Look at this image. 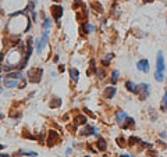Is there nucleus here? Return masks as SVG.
Returning a JSON list of instances; mask_svg holds the SVG:
<instances>
[{"instance_id":"1","label":"nucleus","mask_w":167,"mask_h":157,"mask_svg":"<svg viewBox=\"0 0 167 157\" xmlns=\"http://www.w3.org/2000/svg\"><path fill=\"white\" fill-rule=\"evenodd\" d=\"M156 61H157V65H156V72H154V79H156L157 82H162L163 78H164L163 72H164V68H166L162 51H159L157 53V59H156Z\"/></svg>"},{"instance_id":"2","label":"nucleus","mask_w":167,"mask_h":157,"mask_svg":"<svg viewBox=\"0 0 167 157\" xmlns=\"http://www.w3.org/2000/svg\"><path fill=\"white\" fill-rule=\"evenodd\" d=\"M42 72H43L42 68H31V70H28V79H29V82L38 84L40 81V78H42Z\"/></svg>"},{"instance_id":"3","label":"nucleus","mask_w":167,"mask_h":157,"mask_svg":"<svg viewBox=\"0 0 167 157\" xmlns=\"http://www.w3.org/2000/svg\"><path fill=\"white\" fill-rule=\"evenodd\" d=\"M149 88L150 86L148 84H139L138 85V96H139V100H146L148 96H149Z\"/></svg>"},{"instance_id":"4","label":"nucleus","mask_w":167,"mask_h":157,"mask_svg":"<svg viewBox=\"0 0 167 157\" xmlns=\"http://www.w3.org/2000/svg\"><path fill=\"white\" fill-rule=\"evenodd\" d=\"M47 35H49V29H45L42 39H38V40H36V51H38V53H40V51L43 50V47L46 46V43H47Z\"/></svg>"},{"instance_id":"5","label":"nucleus","mask_w":167,"mask_h":157,"mask_svg":"<svg viewBox=\"0 0 167 157\" xmlns=\"http://www.w3.org/2000/svg\"><path fill=\"white\" fill-rule=\"evenodd\" d=\"M59 139H60V135H59V132L56 131H49V136H47V145L49 146H54L57 142H59Z\"/></svg>"},{"instance_id":"6","label":"nucleus","mask_w":167,"mask_h":157,"mask_svg":"<svg viewBox=\"0 0 167 157\" xmlns=\"http://www.w3.org/2000/svg\"><path fill=\"white\" fill-rule=\"evenodd\" d=\"M50 13H51V15H53V18H54L56 21H59L61 18V15H63V7H61V6H51Z\"/></svg>"},{"instance_id":"7","label":"nucleus","mask_w":167,"mask_h":157,"mask_svg":"<svg viewBox=\"0 0 167 157\" xmlns=\"http://www.w3.org/2000/svg\"><path fill=\"white\" fill-rule=\"evenodd\" d=\"M82 135H98V129L95 127H90V125H86L85 124V127L82 128V131H81Z\"/></svg>"},{"instance_id":"8","label":"nucleus","mask_w":167,"mask_h":157,"mask_svg":"<svg viewBox=\"0 0 167 157\" xmlns=\"http://www.w3.org/2000/svg\"><path fill=\"white\" fill-rule=\"evenodd\" d=\"M137 68L139 70V71H142V72H148L149 71V61L148 60H139L138 61V64H137Z\"/></svg>"},{"instance_id":"9","label":"nucleus","mask_w":167,"mask_h":157,"mask_svg":"<svg viewBox=\"0 0 167 157\" xmlns=\"http://www.w3.org/2000/svg\"><path fill=\"white\" fill-rule=\"evenodd\" d=\"M114 95H116V88L107 86L106 89H104V97L106 99H113L114 97Z\"/></svg>"},{"instance_id":"10","label":"nucleus","mask_w":167,"mask_h":157,"mask_svg":"<svg viewBox=\"0 0 167 157\" xmlns=\"http://www.w3.org/2000/svg\"><path fill=\"white\" fill-rule=\"evenodd\" d=\"M81 31H82V34H90V32H93L95 31V26L93 25H90V24H88V22H84V25L81 26Z\"/></svg>"},{"instance_id":"11","label":"nucleus","mask_w":167,"mask_h":157,"mask_svg":"<svg viewBox=\"0 0 167 157\" xmlns=\"http://www.w3.org/2000/svg\"><path fill=\"white\" fill-rule=\"evenodd\" d=\"M74 124H75V125H85L86 124V117L84 114L77 115V117L74 118Z\"/></svg>"},{"instance_id":"12","label":"nucleus","mask_w":167,"mask_h":157,"mask_svg":"<svg viewBox=\"0 0 167 157\" xmlns=\"http://www.w3.org/2000/svg\"><path fill=\"white\" fill-rule=\"evenodd\" d=\"M96 146H98V150H99V152H106L107 145H106V142H104V139L99 138L98 142H96Z\"/></svg>"},{"instance_id":"13","label":"nucleus","mask_w":167,"mask_h":157,"mask_svg":"<svg viewBox=\"0 0 167 157\" xmlns=\"http://www.w3.org/2000/svg\"><path fill=\"white\" fill-rule=\"evenodd\" d=\"M4 85L6 88H15V86H18V79L10 81V78H4Z\"/></svg>"},{"instance_id":"14","label":"nucleus","mask_w":167,"mask_h":157,"mask_svg":"<svg viewBox=\"0 0 167 157\" xmlns=\"http://www.w3.org/2000/svg\"><path fill=\"white\" fill-rule=\"evenodd\" d=\"M125 88L129 90V92H132V93H138V85H135V84H132L131 81H128L127 84H125Z\"/></svg>"},{"instance_id":"15","label":"nucleus","mask_w":167,"mask_h":157,"mask_svg":"<svg viewBox=\"0 0 167 157\" xmlns=\"http://www.w3.org/2000/svg\"><path fill=\"white\" fill-rule=\"evenodd\" d=\"M70 75H71V81L77 82L78 81V76H79V72H78L77 68H71V70H70Z\"/></svg>"},{"instance_id":"16","label":"nucleus","mask_w":167,"mask_h":157,"mask_svg":"<svg viewBox=\"0 0 167 157\" xmlns=\"http://www.w3.org/2000/svg\"><path fill=\"white\" fill-rule=\"evenodd\" d=\"M128 115L125 114L124 111H120V113H117V122L120 124V125H123L124 124V121H125V118H127Z\"/></svg>"},{"instance_id":"17","label":"nucleus","mask_w":167,"mask_h":157,"mask_svg":"<svg viewBox=\"0 0 167 157\" xmlns=\"http://www.w3.org/2000/svg\"><path fill=\"white\" fill-rule=\"evenodd\" d=\"M6 78H10V79H21L22 75H21V72H7Z\"/></svg>"},{"instance_id":"18","label":"nucleus","mask_w":167,"mask_h":157,"mask_svg":"<svg viewBox=\"0 0 167 157\" xmlns=\"http://www.w3.org/2000/svg\"><path fill=\"white\" fill-rule=\"evenodd\" d=\"M90 7L93 10H96L98 13H103V6L100 4V3H98V1H92V3H90Z\"/></svg>"},{"instance_id":"19","label":"nucleus","mask_w":167,"mask_h":157,"mask_svg":"<svg viewBox=\"0 0 167 157\" xmlns=\"http://www.w3.org/2000/svg\"><path fill=\"white\" fill-rule=\"evenodd\" d=\"M59 106H61V99L53 97V100L50 102V107L51 109H56V107H59Z\"/></svg>"},{"instance_id":"20","label":"nucleus","mask_w":167,"mask_h":157,"mask_svg":"<svg viewBox=\"0 0 167 157\" xmlns=\"http://www.w3.org/2000/svg\"><path fill=\"white\" fill-rule=\"evenodd\" d=\"M135 143H142V140L139 139V138H137V136H129L128 138V145H135Z\"/></svg>"},{"instance_id":"21","label":"nucleus","mask_w":167,"mask_h":157,"mask_svg":"<svg viewBox=\"0 0 167 157\" xmlns=\"http://www.w3.org/2000/svg\"><path fill=\"white\" fill-rule=\"evenodd\" d=\"M134 125H135V121H134V118H131V117H127V118H125V125H124V128H128V127L132 128Z\"/></svg>"},{"instance_id":"22","label":"nucleus","mask_w":167,"mask_h":157,"mask_svg":"<svg viewBox=\"0 0 167 157\" xmlns=\"http://www.w3.org/2000/svg\"><path fill=\"white\" fill-rule=\"evenodd\" d=\"M118 75H120L118 71H113V74H111V82H113V84H116V82L118 81Z\"/></svg>"},{"instance_id":"23","label":"nucleus","mask_w":167,"mask_h":157,"mask_svg":"<svg viewBox=\"0 0 167 157\" xmlns=\"http://www.w3.org/2000/svg\"><path fill=\"white\" fill-rule=\"evenodd\" d=\"M167 110V90L164 93V97H163V106H162V111H166Z\"/></svg>"},{"instance_id":"24","label":"nucleus","mask_w":167,"mask_h":157,"mask_svg":"<svg viewBox=\"0 0 167 157\" xmlns=\"http://www.w3.org/2000/svg\"><path fill=\"white\" fill-rule=\"evenodd\" d=\"M51 26V21H50V18H45V22H43V28L45 29H49Z\"/></svg>"},{"instance_id":"25","label":"nucleus","mask_w":167,"mask_h":157,"mask_svg":"<svg viewBox=\"0 0 167 157\" xmlns=\"http://www.w3.org/2000/svg\"><path fill=\"white\" fill-rule=\"evenodd\" d=\"M117 142H118V146H121V147H124V145H125L124 138H121V136H118V138H117Z\"/></svg>"},{"instance_id":"26","label":"nucleus","mask_w":167,"mask_h":157,"mask_svg":"<svg viewBox=\"0 0 167 157\" xmlns=\"http://www.w3.org/2000/svg\"><path fill=\"white\" fill-rule=\"evenodd\" d=\"M24 156H38V153H35V152H26V153H24Z\"/></svg>"},{"instance_id":"27","label":"nucleus","mask_w":167,"mask_h":157,"mask_svg":"<svg viewBox=\"0 0 167 157\" xmlns=\"http://www.w3.org/2000/svg\"><path fill=\"white\" fill-rule=\"evenodd\" d=\"M84 111H85L86 114H89V115H90V117H95V114H92V113H90V111H89V110H88V109H84Z\"/></svg>"},{"instance_id":"28","label":"nucleus","mask_w":167,"mask_h":157,"mask_svg":"<svg viewBox=\"0 0 167 157\" xmlns=\"http://www.w3.org/2000/svg\"><path fill=\"white\" fill-rule=\"evenodd\" d=\"M59 71H64V65H63V64H60V65H59Z\"/></svg>"},{"instance_id":"29","label":"nucleus","mask_w":167,"mask_h":157,"mask_svg":"<svg viewBox=\"0 0 167 157\" xmlns=\"http://www.w3.org/2000/svg\"><path fill=\"white\" fill-rule=\"evenodd\" d=\"M153 0H143V3H152Z\"/></svg>"},{"instance_id":"30","label":"nucleus","mask_w":167,"mask_h":157,"mask_svg":"<svg viewBox=\"0 0 167 157\" xmlns=\"http://www.w3.org/2000/svg\"><path fill=\"white\" fill-rule=\"evenodd\" d=\"M3 118H4V115H3L1 113H0V120H3Z\"/></svg>"},{"instance_id":"31","label":"nucleus","mask_w":167,"mask_h":157,"mask_svg":"<svg viewBox=\"0 0 167 157\" xmlns=\"http://www.w3.org/2000/svg\"><path fill=\"white\" fill-rule=\"evenodd\" d=\"M1 149H4V146H3V145H0V150H1Z\"/></svg>"},{"instance_id":"32","label":"nucleus","mask_w":167,"mask_h":157,"mask_svg":"<svg viewBox=\"0 0 167 157\" xmlns=\"http://www.w3.org/2000/svg\"><path fill=\"white\" fill-rule=\"evenodd\" d=\"M1 92H3V89H1V88H0V93H1Z\"/></svg>"},{"instance_id":"33","label":"nucleus","mask_w":167,"mask_h":157,"mask_svg":"<svg viewBox=\"0 0 167 157\" xmlns=\"http://www.w3.org/2000/svg\"><path fill=\"white\" fill-rule=\"evenodd\" d=\"M56 1H57V0H56Z\"/></svg>"},{"instance_id":"34","label":"nucleus","mask_w":167,"mask_h":157,"mask_svg":"<svg viewBox=\"0 0 167 157\" xmlns=\"http://www.w3.org/2000/svg\"><path fill=\"white\" fill-rule=\"evenodd\" d=\"M166 22H167V21H166Z\"/></svg>"}]
</instances>
